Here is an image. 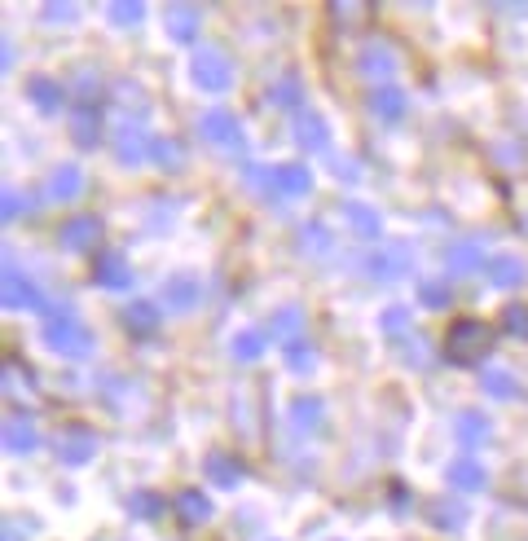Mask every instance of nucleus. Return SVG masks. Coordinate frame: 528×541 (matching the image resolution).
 Masks as SVG:
<instances>
[{
  "label": "nucleus",
  "instance_id": "obj_1",
  "mask_svg": "<svg viewBox=\"0 0 528 541\" xmlns=\"http://www.w3.org/2000/svg\"><path fill=\"white\" fill-rule=\"evenodd\" d=\"M489 348H493V330L476 322V317H458L445 330V357L458 361V366H476V361L489 357Z\"/></svg>",
  "mask_w": 528,
  "mask_h": 541
},
{
  "label": "nucleus",
  "instance_id": "obj_2",
  "mask_svg": "<svg viewBox=\"0 0 528 541\" xmlns=\"http://www.w3.org/2000/svg\"><path fill=\"white\" fill-rule=\"evenodd\" d=\"M44 339H49V348L62 352V357H88V352H93V335H88L80 313H71V308H58V313L44 322Z\"/></svg>",
  "mask_w": 528,
  "mask_h": 541
},
{
  "label": "nucleus",
  "instance_id": "obj_3",
  "mask_svg": "<svg viewBox=\"0 0 528 541\" xmlns=\"http://www.w3.org/2000/svg\"><path fill=\"white\" fill-rule=\"evenodd\" d=\"M190 80H194L198 88H207V93H225V88L234 84V66H229L225 53L198 49L194 62H190Z\"/></svg>",
  "mask_w": 528,
  "mask_h": 541
},
{
  "label": "nucleus",
  "instance_id": "obj_4",
  "mask_svg": "<svg viewBox=\"0 0 528 541\" xmlns=\"http://www.w3.org/2000/svg\"><path fill=\"white\" fill-rule=\"evenodd\" d=\"M198 132H203L212 146H225V150H242V124L229 110H207L203 119H198Z\"/></svg>",
  "mask_w": 528,
  "mask_h": 541
},
{
  "label": "nucleus",
  "instance_id": "obj_5",
  "mask_svg": "<svg viewBox=\"0 0 528 541\" xmlns=\"http://www.w3.org/2000/svg\"><path fill=\"white\" fill-rule=\"evenodd\" d=\"M0 300L5 308H40V291L27 282V273H18L14 264H5V278H0Z\"/></svg>",
  "mask_w": 528,
  "mask_h": 541
},
{
  "label": "nucleus",
  "instance_id": "obj_6",
  "mask_svg": "<svg viewBox=\"0 0 528 541\" xmlns=\"http://www.w3.org/2000/svg\"><path fill=\"white\" fill-rule=\"evenodd\" d=\"M58 238H62L66 251H88V247H97V238H102V220L97 216H71V220H62Z\"/></svg>",
  "mask_w": 528,
  "mask_h": 541
},
{
  "label": "nucleus",
  "instance_id": "obj_7",
  "mask_svg": "<svg viewBox=\"0 0 528 541\" xmlns=\"http://www.w3.org/2000/svg\"><path fill=\"white\" fill-rule=\"evenodd\" d=\"M97 454V436L88 432V427H66V432H58V458L71 462V467H80V462H88Z\"/></svg>",
  "mask_w": 528,
  "mask_h": 541
},
{
  "label": "nucleus",
  "instance_id": "obj_8",
  "mask_svg": "<svg viewBox=\"0 0 528 541\" xmlns=\"http://www.w3.org/2000/svg\"><path fill=\"white\" fill-rule=\"evenodd\" d=\"M366 269L374 278H401V273H410V247L405 242H388V247H379L366 260Z\"/></svg>",
  "mask_w": 528,
  "mask_h": 541
},
{
  "label": "nucleus",
  "instance_id": "obj_9",
  "mask_svg": "<svg viewBox=\"0 0 528 541\" xmlns=\"http://www.w3.org/2000/svg\"><path fill=\"white\" fill-rule=\"evenodd\" d=\"M93 278H97V286L119 291V286L132 282V273H128V264H124L119 251H97V256H93Z\"/></svg>",
  "mask_w": 528,
  "mask_h": 541
},
{
  "label": "nucleus",
  "instance_id": "obj_10",
  "mask_svg": "<svg viewBox=\"0 0 528 541\" xmlns=\"http://www.w3.org/2000/svg\"><path fill=\"white\" fill-rule=\"evenodd\" d=\"M163 308H172V313H185V308H194L198 304V282H194V273H176V278L163 282Z\"/></svg>",
  "mask_w": 528,
  "mask_h": 541
},
{
  "label": "nucleus",
  "instance_id": "obj_11",
  "mask_svg": "<svg viewBox=\"0 0 528 541\" xmlns=\"http://www.w3.org/2000/svg\"><path fill=\"white\" fill-rule=\"evenodd\" d=\"M44 194L53 198V203H75V198L84 194V172L80 168H53V176H49V185H44Z\"/></svg>",
  "mask_w": 528,
  "mask_h": 541
},
{
  "label": "nucleus",
  "instance_id": "obj_12",
  "mask_svg": "<svg viewBox=\"0 0 528 541\" xmlns=\"http://www.w3.org/2000/svg\"><path fill=\"white\" fill-rule=\"evenodd\" d=\"M445 264H449V273H454V278H467V273H476L480 264H484L480 242H476V238H458L454 247L445 251Z\"/></svg>",
  "mask_w": 528,
  "mask_h": 541
},
{
  "label": "nucleus",
  "instance_id": "obj_13",
  "mask_svg": "<svg viewBox=\"0 0 528 541\" xmlns=\"http://www.w3.org/2000/svg\"><path fill=\"white\" fill-rule=\"evenodd\" d=\"M308 185H313V176L300 163L273 168V198H300V194H308Z\"/></svg>",
  "mask_w": 528,
  "mask_h": 541
},
{
  "label": "nucleus",
  "instance_id": "obj_14",
  "mask_svg": "<svg viewBox=\"0 0 528 541\" xmlns=\"http://www.w3.org/2000/svg\"><path fill=\"white\" fill-rule=\"evenodd\" d=\"M40 445V436H36V427H31V418L27 414H14L5 423V449L9 454H31V449Z\"/></svg>",
  "mask_w": 528,
  "mask_h": 541
},
{
  "label": "nucleus",
  "instance_id": "obj_15",
  "mask_svg": "<svg viewBox=\"0 0 528 541\" xmlns=\"http://www.w3.org/2000/svg\"><path fill=\"white\" fill-rule=\"evenodd\" d=\"M176 511H181V524H207L212 520V498H207L203 489H185L181 498H176Z\"/></svg>",
  "mask_w": 528,
  "mask_h": 541
},
{
  "label": "nucleus",
  "instance_id": "obj_16",
  "mask_svg": "<svg viewBox=\"0 0 528 541\" xmlns=\"http://www.w3.org/2000/svg\"><path fill=\"white\" fill-rule=\"evenodd\" d=\"M524 278H528V273H524V260L511 256V251H502V256L489 260V282H493V286H520Z\"/></svg>",
  "mask_w": 528,
  "mask_h": 541
},
{
  "label": "nucleus",
  "instance_id": "obj_17",
  "mask_svg": "<svg viewBox=\"0 0 528 541\" xmlns=\"http://www.w3.org/2000/svg\"><path fill=\"white\" fill-rule=\"evenodd\" d=\"M163 22H168L172 40H194L198 36V9L194 5H168L163 9Z\"/></svg>",
  "mask_w": 528,
  "mask_h": 541
},
{
  "label": "nucleus",
  "instance_id": "obj_18",
  "mask_svg": "<svg viewBox=\"0 0 528 541\" xmlns=\"http://www.w3.org/2000/svg\"><path fill=\"white\" fill-rule=\"evenodd\" d=\"M449 484L462 493H480L484 489V467L476 458H458V462H449Z\"/></svg>",
  "mask_w": 528,
  "mask_h": 541
},
{
  "label": "nucleus",
  "instance_id": "obj_19",
  "mask_svg": "<svg viewBox=\"0 0 528 541\" xmlns=\"http://www.w3.org/2000/svg\"><path fill=\"white\" fill-rule=\"evenodd\" d=\"M124 330L128 335H137V339H146L159 330V308L154 304H128L124 308Z\"/></svg>",
  "mask_w": 528,
  "mask_h": 541
},
{
  "label": "nucleus",
  "instance_id": "obj_20",
  "mask_svg": "<svg viewBox=\"0 0 528 541\" xmlns=\"http://www.w3.org/2000/svg\"><path fill=\"white\" fill-rule=\"evenodd\" d=\"M295 141H300L304 150H326V119L304 110V115L295 119Z\"/></svg>",
  "mask_w": 528,
  "mask_h": 541
},
{
  "label": "nucleus",
  "instance_id": "obj_21",
  "mask_svg": "<svg viewBox=\"0 0 528 541\" xmlns=\"http://www.w3.org/2000/svg\"><path fill=\"white\" fill-rule=\"evenodd\" d=\"M27 93H31V102H36L40 110H58L62 106V84H53L49 75H31L27 80Z\"/></svg>",
  "mask_w": 528,
  "mask_h": 541
},
{
  "label": "nucleus",
  "instance_id": "obj_22",
  "mask_svg": "<svg viewBox=\"0 0 528 541\" xmlns=\"http://www.w3.org/2000/svg\"><path fill=\"white\" fill-rule=\"evenodd\" d=\"M392 66H396V53L388 49V44H370V49L361 53V71L374 75V80H388Z\"/></svg>",
  "mask_w": 528,
  "mask_h": 541
},
{
  "label": "nucleus",
  "instance_id": "obj_23",
  "mask_svg": "<svg viewBox=\"0 0 528 541\" xmlns=\"http://www.w3.org/2000/svg\"><path fill=\"white\" fill-rule=\"evenodd\" d=\"M370 110L379 119H401L405 115V93H401V88H374V93H370Z\"/></svg>",
  "mask_w": 528,
  "mask_h": 541
},
{
  "label": "nucleus",
  "instance_id": "obj_24",
  "mask_svg": "<svg viewBox=\"0 0 528 541\" xmlns=\"http://www.w3.org/2000/svg\"><path fill=\"white\" fill-rule=\"evenodd\" d=\"M203 467H207V476H212L216 484H225V489L242 480V462H238V458H229V454H207Z\"/></svg>",
  "mask_w": 528,
  "mask_h": 541
},
{
  "label": "nucleus",
  "instance_id": "obj_25",
  "mask_svg": "<svg viewBox=\"0 0 528 541\" xmlns=\"http://www.w3.org/2000/svg\"><path fill=\"white\" fill-rule=\"evenodd\" d=\"M344 220L352 225V234H357V238H379V216H374L366 203H348Z\"/></svg>",
  "mask_w": 528,
  "mask_h": 541
},
{
  "label": "nucleus",
  "instance_id": "obj_26",
  "mask_svg": "<svg viewBox=\"0 0 528 541\" xmlns=\"http://www.w3.org/2000/svg\"><path fill=\"white\" fill-rule=\"evenodd\" d=\"M146 154H150L146 132H137V128H124V132H119V159H124V163H141Z\"/></svg>",
  "mask_w": 528,
  "mask_h": 541
},
{
  "label": "nucleus",
  "instance_id": "obj_27",
  "mask_svg": "<svg viewBox=\"0 0 528 541\" xmlns=\"http://www.w3.org/2000/svg\"><path fill=\"white\" fill-rule=\"evenodd\" d=\"M150 159L159 163V168H168V172H176L185 163V150L176 146V141H168V137H154L150 141Z\"/></svg>",
  "mask_w": 528,
  "mask_h": 541
},
{
  "label": "nucleus",
  "instance_id": "obj_28",
  "mask_svg": "<svg viewBox=\"0 0 528 541\" xmlns=\"http://www.w3.org/2000/svg\"><path fill=\"white\" fill-rule=\"evenodd\" d=\"M300 326H304L300 308H282V313L269 322V335H282V339H291V344H295V339H300Z\"/></svg>",
  "mask_w": 528,
  "mask_h": 541
},
{
  "label": "nucleus",
  "instance_id": "obj_29",
  "mask_svg": "<svg viewBox=\"0 0 528 541\" xmlns=\"http://www.w3.org/2000/svg\"><path fill=\"white\" fill-rule=\"evenodd\" d=\"M322 410L326 405L317 401V396H300V401H295V427H304V432L322 427Z\"/></svg>",
  "mask_w": 528,
  "mask_h": 541
},
{
  "label": "nucleus",
  "instance_id": "obj_30",
  "mask_svg": "<svg viewBox=\"0 0 528 541\" xmlns=\"http://www.w3.org/2000/svg\"><path fill=\"white\" fill-rule=\"evenodd\" d=\"M484 392L498 396V401H511V396H520V383H515L506 370H489L484 374Z\"/></svg>",
  "mask_w": 528,
  "mask_h": 541
},
{
  "label": "nucleus",
  "instance_id": "obj_31",
  "mask_svg": "<svg viewBox=\"0 0 528 541\" xmlns=\"http://www.w3.org/2000/svg\"><path fill=\"white\" fill-rule=\"evenodd\" d=\"M106 14H110V22H119V27H124V22L128 27H137V22L146 18V5H141V0H115Z\"/></svg>",
  "mask_w": 528,
  "mask_h": 541
},
{
  "label": "nucleus",
  "instance_id": "obj_32",
  "mask_svg": "<svg viewBox=\"0 0 528 541\" xmlns=\"http://www.w3.org/2000/svg\"><path fill=\"white\" fill-rule=\"evenodd\" d=\"M269 102L273 106H295L300 102V75H282V80L269 88Z\"/></svg>",
  "mask_w": 528,
  "mask_h": 541
},
{
  "label": "nucleus",
  "instance_id": "obj_33",
  "mask_svg": "<svg viewBox=\"0 0 528 541\" xmlns=\"http://www.w3.org/2000/svg\"><path fill=\"white\" fill-rule=\"evenodd\" d=\"M264 352V330H242V335L234 339V357L238 361H256Z\"/></svg>",
  "mask_w": 528,
  "mask_h": 541
},
{
  "label": "nucleus",
  "instance_id": "obj_34",
  "mask_svg": "<svg viewBox=\"0 0 528 541\" xmlns=\"http://www.w3.org/2000/svg\"><path fill=\"white\" fill-rule=\"evenodd\" d=\"M458 436H462V445H476V440L489 436V423H484L480 414H462L458 418Z\"/></svg>",
  "mask_w": 528,
  "mask_h": 541
},
{
  "label": "nucleus",
  "instance_id": "obj_35",
  "mask_svg": "<svg viewBox=\"0 0 528 541\" xmlns=\"http://www.w3.org/2000/svg\"><path fill=\"white\" fill-rule=\"evenodd\" d=\"M128 506H132V515H141V520H159L163 515V502L154 498V493H132Z\"/></svg>",
  "mask_w": 528,
  "mask_h": 541
},
{
  "label": "nucleus",
  "instance_id": "obj_36",
  "mask_svg": "<svg viewBox=\"0 0 528 541\" xmlns=\"http://www.w3.org/2000/svg\"><path fill=\"white\" fill-rule=\"evenodd\" d=\"M502 326L511 330L515 339H528V304H511V308H506V313H502Z\"/></svg>",
  "mask_w": 528,
  "mask_h": 541
},
{
  "label": "nucleus",
  "instance_id": "obj_37",
  "mask_svg": "<svg viewBox=\"0 0 528 541\" xmlns=\"http://www.w3.org/2000/svg\"><path fill=\"white\" fill-rule=\"evenodd\" d=\"M71 128H75V141H80V146H97V115L93 110H80Z\"/></svg>",
  "mask_w": 528,
  "mask_h": 541
},
{
  "label": "nucleus",
  "instance_id": "obj_38",
  "mask_svg": "<svg viewBox=\"0 0 528 541\" xmlns=\"http://www.w3.org/2000/svg\"><path fill=\"white\" fill-rule=\"evenodd\" d=\"M418 304H427V308H445L449 304V286L445 282H423V286H418Z\"/></svg>",
  "mask_w": 528,
  "mask_h": 541
},
{
  "label": "nucleus",
  "instance_id": "obj_39",
  "mask_svg": "<svg viewBox=\"0 0 528 541\" xmlns=\"http://www.w3.org/2000/svg\"><path fill=\"white\" fill-rule=\"evenodd\" d=\"M383 330H410V308H388V313H383V322H379Z\"/></svg>",
  "mask_w": 528,
  "mask_h": 541
},
{
  "label": "nucleus",
  "instance_id": "obj_40",
  "mask_svg": "<svg viewBox=\"0 0 528 541\" xmlns=\"http://www.w3.org/2000/svg\"><path fill=\"white\" fill-rule=\"evenodd\" d=\"M75 14H80V9L66 5V0H58V5H44V18H49V22H75Z\"/></svg>",
  "mask_w": 528,
  "mask_h": 541
},
{
  "label": "nucleus",
  "instance_id": "obj_41",
  "mask_svg": "<svg viewBox=\"0 0 528 541\" xmlns=\"http://www.w3.org/2000/svg\"><path fill=\"white\" fill-rule=\"evenodd\" d=\"M286 361H291L295 370H308V366H313V352H308V348L300 344V339H295V344L286 348Z\"/></svg>",
  "mask_w": 528,
  "mask_h": 541
},
{
  "label": "nucleus",
  "instance_id": "obj_42",
  "mask_svg": "<svg viewBox=\"0 0 528 541\" xmlns=\"http://www.w3.org/2000/svg\"><path fill=\"white\" fill-rule=\"evenodd\" d=\"M300 247H304V251H322V247H326V234H322V225H304V238H300Z\"/></svg>",
  "mask_w": 528,
  "mask_h": 541
},
{
  "label": "nucleus",
  "instance_id": "obj_43",
  "mask_svg": "<svg viewBox=\"0 0 528 541\" xmlns=\"http://www.w3.org/2000/svg\"><path fill=\"white\" fill-rule=\"evenodd\" d=\"M22 212V198L18 194H5V220H14Z\"/></svg>",
  "mask_w": 528,
  "mask_h": 541
}]
</instances>
